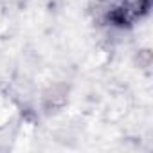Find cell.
I'll list each match as a JSON object with an SVG mask.
<instances>
[{
	"instance_id": "6da1fadb",
	"label": "cell",
	"mask_w": 153,
	"mask_h": 153,
	"mask_svg": "<svg viewBox=\"0 0 153 153\" xmlns=\"http://www.w3.org/2000/svg\"><path fill=\"white\" fill-rule=\"evenodd\" d=\"M151 0H121V4L112 11V22L119 25H128L148 13Z\"/></svg>"
}]
</instances>
